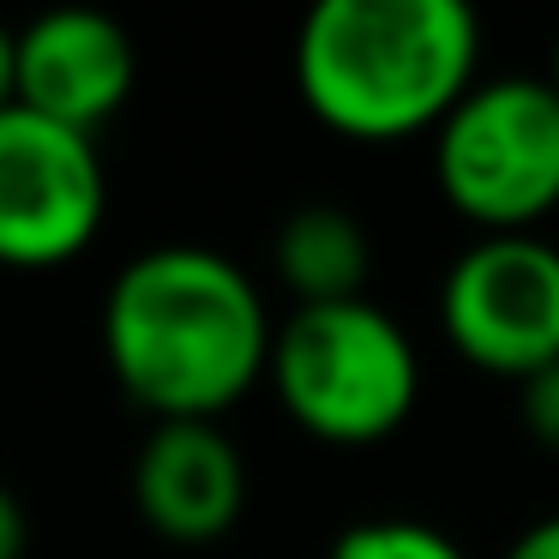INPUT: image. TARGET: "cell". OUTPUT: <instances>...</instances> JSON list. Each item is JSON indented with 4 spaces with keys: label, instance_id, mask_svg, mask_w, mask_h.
<instances>
[{
    "label": "cell",
    "instance_id": "6da1fadb",
    "mask_svg": "<svg viewBox=\"0 0 559 559\" xmlns=\"http://www.w3.org/2000/svg\"><path fill=\"white\" fill-rule=\"evenodd\" d=\"M271 343L259 283L199 241L145 247L103 295V361L151 421H217L271 373Z\"/></svg>",
    "mask_w": 559,
    "mask_h": 559
},
{
    "label": "cell",
    "instance_id": "7a4b0ae2",
    "mask_svg": "<svg viewBox=\"0 0 559 559\" xmlns=\"http://www.w3.org/2000/svg\"><path fill=\"white\" fill-rule=\"evenodd\" d=\"M475 67L481 25L463 0H319L295 31V97L361 145L439 127Z\"/></svg>",
    "mask_w": 559,
    "mask_h": 559
},
{
    "label": "cell",
    "instance_id": "3957f363",
    "mask_svg": "<svg viewBox=\"0 0 559 559\" xmlns=\"http://www.w3.org/2000/svg\"><path fill=\"white\" fill-rule=\"evenodd\" d=\"M271 391L307 439L361 451L415 415L421 355L373 301L295 307L271 343Z\"/></svg>",
    "mask_w": 559,
    "mask_h": 559
},
{
    "label": "cell",
    "instance_id": "277c9868",
    "mask_svg": "<svg viewBox=\"0 0 559 559\" xmlns=\"http://www.w3.org/2000/svg\"><path fill=\"white\" fill-rule=\"evenodd\" d=\"M433 187L481 235H530L559 211V91L547 79H475L433 127Z\"/></svg>",
    "mask_w": 559,
    "mask_h": 559
},
{
    "label": "cell",
    "instance_id": "5b68a950",
    "mask_svg": "<svg viewBox=\"0 0 559 559\" xmlns=\"http://www.w3.org/2000/svg\"><path fill=\"white\" fill-rule=\"evenodd\" d=\"M439 331L469 367L530 379L559 361V247L542 235H481L439 283Z\"/></svg>",
    "mask_w": 559,
    "mask_h": 559
},
{
    "label": "cell",
    "instance_id": "8992f818",
    "mask_svg": "<svg viewBox=\"0 0 559 559\" xmlns=\"http://www.w3.org/2000/svg\"><path fill=\"white\" fill-rule=\"evenodd\" d=\"M103 217H109V175L91 133L7 103L0 109V265H67L97 241Z\"/></svg>",
    "mask_w": 559,
    "mask_h": 559
},
{
    "label": "cell",
    "instance_id": "52a82bcc",
    "mask_svg": "<svg viewBox=\"0 0 559 559\" xmlns=\"http://www.w3.org/2000/svg\"><path fill=\"white\" fill-rule=\"evenodd\" d=\"M139 85V49L133 31L91 7H61L19 31V79L13 103L31 115L97 133L109 115L127 109Z\"/></svg>",
    "mask_w": 559,
    "mask_h": 559
},
{
    "label": "cell",
    "instance_id": "ba28073f",
    "mask_svg": "<svg viewBox=\"0 0 559 559\" xmlns=\"http://www.w3.org/2000/svg\"><path fill=\"white\" fill-rule=\"evenodd\" d=\"M133 506L151 535L211 547L241 523L247 463L217 421H157L133 457Z\"/></svg>",
    "mask_w": 559,
    "mask_h": 559
},
{
    "label": "cell",
    "instance_id": "9c48e42d",
    "mask_svg": "<svg viewBox=\"0 0 559 559\" xmlns=\"http://www.w3.org/2000/svg\"><path fill=\"white\" fill-rule=\"evenodd\" d=\"M271 259H277V277L295 295V307L367 301L373 235L343 205H301L283 217L277 241H271Z\"/></svg>",
    "mask_w": 559,
    "mask_h": 559
},
{
    "label": "cell",
    "instance_id": "30bf717a",
    "mask_svg": "<svg viewBox=\"0 0 559 559\" xmlns=\"http://www.w3.org/2000/svg\"><path fill=\"white\" fill-rule=\"evenodd\" d=\"M325 559H469V554L421 518H367L349 523Z\"/></svg>",
    "mask_w": 559,
    "mask_h": 559
},
{
    "label": "cell",
    "instance_id": "8fae6325",
    "mask_svg": "<svg viewBox=\"0 0 559 559\" xmlns=\"http://www.w3.org/2000/svg\"><path fill=\"white\" fill-rule=\"evenodd\" d=\"M518 409H523V427H530L535 445L559 457V361L523 379V385H518Z\"/></svg>",
    "mask_w": 559,
    "mask_h": 559
},
{
    "label": "cell",
    "instance_id": "7c38bea8",
    "mask_svg": "<svg viewBox=\"0 0 559 559\" xmlns=\"http://www.w3.org/2000/svg\"><path fill=\"white\" fill-rule=\"evenodd\" d=\"M25 554H31V518L13 487L0 481V559H25Z\"/></svg>",
    "mask_w": 559,
    "mask_h": 559
},
{
    "label": "cell",
    "instance_id": "4fadbf2b",
    "mask_svg": "<svg viewBox=\"0 0 559 559\" xmlns=\"http://www.w3.org/2000/svg\"><path fill=\"white\" fill-rule=\"evenodd\" d=\"M499 559H559V511L542 518V523H530V530H523Z\"/></svg>",
    "mask_w": 559,
    "mask_h": 559
},
{
    "label": "cell",
    "instance_id": "5bb4252c",
    "mask_svg": "<svg viewBox=\"0 0 559 559\" xmlns=\"http://www.w3.org/2000/svg\"><path fill=\"white\" fill-rule=\"evenodd\" d=\"M13 79H19V31L0 25V109L13 103Z\"/></svg>",
    "mask_w": 559,
    "mask_h": 559
},
{
    "label": "cell",
    "instance_id": "9a60e30c",
    "mask_svg": "<svg viewBox=\"0 0 559 559\" xmlns=\"http://www.w3.org/2000/svg\"><path fill=\"white\" fill-rule=\"evenodd\" d=\"M547 85L559 91V31H554V49H547Z\"/></svg>",
    "mask_w": 559,
    "mask_h": 559
}]
</instances>
